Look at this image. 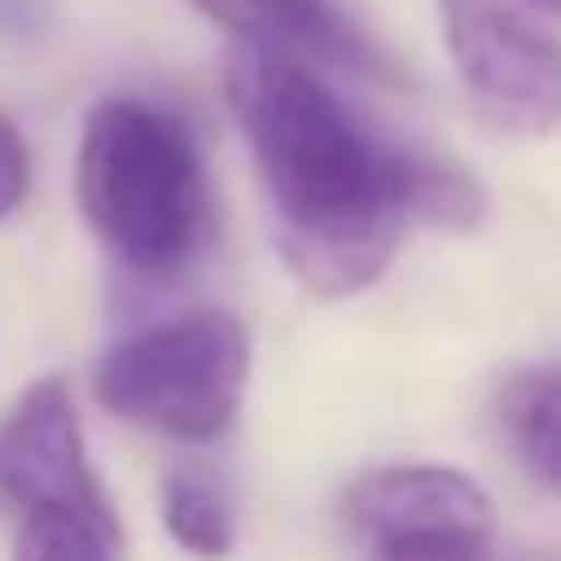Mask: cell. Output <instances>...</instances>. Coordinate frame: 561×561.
I'll use <instances>...</instances> for the list:
<instances>
[{
    "mask_svg": "<svg viewBox=\"0 0 561 561\" xmlns=\"http://www.w3.org/2000/svg\"><path fill=\"white\" fill-rule=\"evenodd\" d=\"M25 199H31V151H25V134L0 115V224L13 218Z\"/></svg>",
    "mask_w": 561,
    "mask_h": 561,
    "instance_id": "cell-11",
    "label": "cell"
},
{
    "mask_svg": "<svg viewBox=\"0 0 561 561\" xmlns=\"http://www.w3.org/2000/svg\"><path fill=\"white\" fill-rule=\"evenodd\" d=\"M158 513L175 549H187L194 561H230L236 549V507L224 495V483L199 465H175L158 483Z\"/></svg>",
    "mask_w": 561,
    "mask_h": 561,
    "instance_id": "cell-9",
    "label": "cell"
},
{
    "mask_svg": "<svg viewBox=\"0 0 561 561\" xmlns=\"http://www.w3.org/2000/svg\"><path fill=\"white\" fill-rule=\"evenodd\" d=\"M513 459L543 489H561V368H519L495 399Z\"/></svg>",
    "mask_w": 561,
    "mask_h": 561,
    "instance_id": "cell-8",
    "label": "cell"
},
{
    "mask_svg": "<svg viewBox=\"0 0 561 561\" xmlns=\"http://www.w3.org/2000/svg\"><path fill=\"white\" fill-rule=\"evenodd\" d=\"M375 561H501V556H495V543H477V537H440V543L375 549Z\"/></svg>",
    "mask_w": 561,
    "mask_h": 561,
    "instance_id": "cell-12",
    "label": "cell"
},
{
    "mask_svg": "<svg viewBox=\"0 0 561 561\" xmlns=\"http://www.w3.org/2000/svg\"><path fill=\"white\" fill-rule=\"evenodd\" d=\"M224 103L266 187L284 266L320 302L363 296L392 266L404 224H483V182L465 163L375 139L320 67L242 49L224 67Z\"/></svg>",
    "mask_w": 561,
    "mask_h": 561,
    "instance_id": "cell-1",
    "label": "cell"
},
{
    "mask_svg": "<svg viewBox=\"0 0 561 561\" xmlns=\"http://www.w3.org/2000/svg\"><path fill=\"white\" fill-rule=\"evenodd\" d=\"M122 531L79 513H19L13 561H122L115 556Z\"/></svg>",
    "mask_w": 561,
    "mask_h": 561,
    "instance_id": "cell-10",
    "label": "cell"
},
{
    "mask_svg": "<svg viewBox=\"0 0 561 561\" xmlns=\"http://www.w3.org/2000/svg\"><path fill=\"white\" fill-rule=\"evenodd\" d=\"M344 513L368 556L399 543H440V537L495 543V501L459 465H375L351 483Z\"/></svg>",
    "mask_w": 561,
    "mask_h": 561,
    "instance_id": "cell-6",
    "label": "cell"
},
{
    "mask_svg": "<svg viewBox=\"0 0 561 561\" xmlns=\"http://www.w3.org/2000/svg\"><path fill=\"white\" fill-rule=\"evenodd\" d=\"M79 211L127 272H182L211 230L206 163L182 115L146 98H103L79 134Z\"/></svg>",
    "mask_w": 561,
    "mask_h": 561,
    "instance_id": "cell-2",
    "label": "cell"
},
{
    "mask_svg": "<svg viewBox=\"0 0 561 561\" xmlns=\"http://www.w3.org/2000/svg\"><path fill=\"white\" fill-rule=\"evenodd\" d=\"M254 375V339L230 308H187L175 320L115 339L91 368V392L110 416L146 435L211 447L230 435Z\"/></svg>",
    "mask_w": 561,
    "mask_h": 561,
    "instance_id": "cell-3",
    "label": "cell"
},
{
    "mask_svg": "<svg viewBox=\"0 0 561 561\" xmlns=\"http://www.w3.org/2000/svg\"><path fill=\"white\" fill-rule=\"evenodd\" d=\"M440 43L477 115L501 134L543 139L561 127V31L537 0H435Z\"/></svg>",
    "mask_w": 561,
    "mask_h": 561,
    "instance_id": "cell-4",
    "label": "cell"
},
{
    "mask_svg": "<svg viewBox=\"0 0 561 561\" xmlns=\"http://www.w3.org/2000/svg\"><path fill=\"white\" fill-rule=\"evenodd\" d=\"M194 13L224 25L254 55H284L308 67H351V73L387 79V55L332 7V0H187Z\"/></svg>",
    "mask_w": 561,
    "mask_h": 561,
    "instance_id": "cell-7",
    "label": "cell"
},
{
    "mask_svg": "<svg viewBox=\"0 0 561 561\" xmlns=\"http://www.w3.org/2000/svg\"><path fill=\"white\" fill-rule=\"evenodd\" d=\"M537 7H543V13H556V19H561V0H537Z\"/></svg>",
    "mask_w": 561,
    "mask_h": 561,
    "instance_id": "cell-13",
    "label": "cell"
},
{
    "mask_svg": "<svg viewBox=\"0 0 561 561\" xmlns=\"http://www.w3.org/2000/svg\"><path fill=\"white\" fill-rule=\"evenodd\" d=\"M0 495L19 513H79V519L122 531L98 483V465H91L67 375L31 380L13 411L0 416Z\"/></svg>",
    "mask_w": 561,
    "mask_h": 561,
    "instance_id": "cell-5",
    "label": "cell"
}]
</instances>
